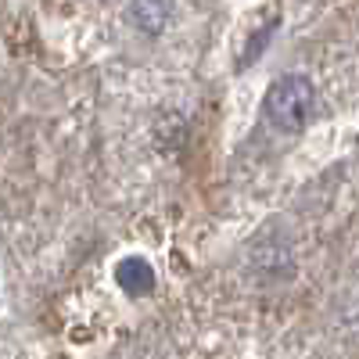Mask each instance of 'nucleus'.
Instances as JSON below:
<instances>
[{
    "mask_svg": "<svg viewBox=\"0 0 359 359\" xmlns=\"http://www.w3.org/2000/svg\"><path fill=\"white\" fill-rule=\"evenodd\" d=\"M169 15H172V0H133L130 4V22L144 36H158L169 25Z\"/></svg>",
    "mask_w": 359,
    "mask_h": 359,
    "instance_id": "obj_3",
    "label": "nucleus"
},
{
    "mask_svg": "<svg viewBox=\"0 0 359 359\" xmlns=\"http://www.w3.org/2000/svg\"><path fill=\"white\" fill-rule=\"evenodd\" d=\"M313 108H316V86L309 76H298V72L277 76L262 97L266 123L280 133H298L313 118Z\"/></svg>",
    "mask_w": 359,
    "mask_h": 359,
    "instance_id": "obj_1",
    "label": "nucleus"
},
{
    "mask_svg": "<svg viewBox=\"0 0 359 359\" xmlns=\"http://www.w3.org/2000/svg\"><path fill=\"white\" fill-rule=\"evenodd\" d=\"M115 284L123 287L130 298H144V294L155 291V269L140 255H126L123 262L115 266Z\"/></svg>",
    "mask_w": 359,
    "mask_h": 359,
    "instance_id": "obj_2",
    "label": "nucleus"
}]
</instances>
